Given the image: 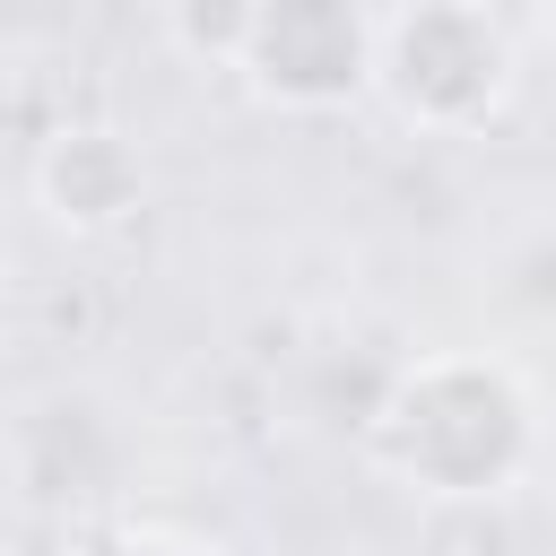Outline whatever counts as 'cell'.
<instances>
[{"label":"cell","instance_id":"1","mask_svg":"<svg viewBox=\"0 0 556 556\" xmlns=\"http://www.w3.org/2000/svg\"><path fill=\"white\" fill-rule=\"evenodd\" d=\"M374 460L434 504L513 495L539 460V400L486 348H434L391 374L374 400Z\"/></svg>","mask_w":556,"mask_h":556},{"label":"cell","instance_id":"2","mask_svg":"<svg viewBox=\"0 0 556 556\" xmlns=\"http://www.w3.org/2000/svg\"><path fill=\"white\" fill-rule=\"evenodd\" d=\"M521 87V26L478 0L374 9V104L426 139L486 130Z\"/></svg>","mask_w":556,"mask_h":556},{"label":"cell","instance_id":"3","mask_svg":"<svg viewBox=\"0 0 556 556\" xmlns=\"http://www.w3.org/2000/svg\"><path fill=\"white\" fill-rule=\"evenodd\" d=\"M235 78L278 113H339L374 96V9H339V0L252 9Z\"/></svg>","mask_w":556,"mask_h":556},{"label":"cell","instance_id":"4","mask_svg":"<svg viewBox=\"0 0 556 556\" xmlns=\"http://www.w3.org/2000/svg\"><path fill=\"white\" fill-rule=\"evenodd\" d=\"M35 200L61 235H122L148 208V156L122 122H61L35 148Z\"/></svg>","mask_w":556,"mask_h":556},{"label":"cell","instance_id":"5","mask_svg":"<svg viewBox=\"0 0 556 556\" xmlns=\"http://www.w3.org/2000/svg\"><path fill=\"white\" fill-rule=\"evenodd\" d=\"M156 35L182 43L200 70H235L243 61V35H252V9H165Z\"/></svg>","mask_w":556,"mask_h":556},{"label":"cell","instance_id":"6","mask_svg":"<svg viewBox=\"0 0 556 556\" xmlns=\"http://www.w3.org/2000/svg\"><path fill=\"white\" fill-rule=\"evenodd\" d=\"M104 556H217V547H200V539H182V530H130V539H113Z\"/></svg>","mask_w":556,"mask_h":556},{"label":"cell","instance_id":"7","mask_svg":"<svg viewBox=\"0 0 556 556\" xmlns=\"http://www.w3.org/2000/svg\"><path fill=\"white\" fill-rule=\"evenodd\" d=\"M539 35H547V43H556V9H539Z\"/></svg>","mask_w":556,"mask_h":556}]
</instances>
